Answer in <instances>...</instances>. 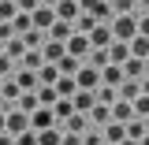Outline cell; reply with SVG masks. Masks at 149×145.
<instances>
[{
  "label": "cell",
  "mask_w": 149,
  "mask_h": 145,
  "mask_svg": "<svg viewBox=\"0 0 149 145\" xmlns=\"http://www.w3.org/2000/svg\"><path fill=\"white\" fill-rule=\"evenodd\" d=\"M112 37L116 41H130V37L138 34V15H130V11H119V15H112Z\"/></svg>",
  "instance_id": "cell-1"
},
{
  "label": "cell",
  "mask_w": 149,
  "mask_h": 145,
  "mask_svg": "<svg viewBox=\"0 0 149 145\" xmlns=\"http://www.w3.org/2000/svg\"><path fill=\"white\" fill-rule=\"evenodd\" d=\"M74 82H78V89H97V86H101V71H97L93 63H78Z\"/></svg>",
  "instance_id": "cell-2"
},
{
  "label": "cell",
  "mask_w": 149,
  "mask_h": 145,
  "mask_svg": "<svg viewBox=\"0 0 149 145\" xmlns=\"http://www.w3.org/2000/svg\"><path fill=\"white\" fill-rule=\"evenodd\" d=\"M4 127H8V134H19V130H26L30 127V112H22V108H11L4 112Z\"/></svg>",
  "instance_id": "cell-3"
},
{
  "label": "cell",
  "mask_w": 149,
  "mask_h": 145,
  "mask_svg": "<svg viewBox=\"0 0 149 145\" xmlns=\"http://www.w3.org/2000/svg\"><path fill=\"white\" fill-rule=\"evenodd\" d=\"M63 49H67V52L71 56H78V60H82V56H90V34H78V30H71V37H67V41H63Z\"/></svg>",
  "instance_id": "cell-4"
},
{
  "label": "cell",
  "mask_w": 149,
  "mask_h": 145,
  "mask_svg": "<svg viewBox=\"0 0 149 145\" xmlns=\"http://www.w3.org/2000/svg\"><path fill=\"white\" fill-rule=\"evenodd\" d=\"M19 93H22V89H19V82L11 78V74H8V78H0V101H4V112L19 101Z\"/></svg>",
  "instance_id": "cell-5"
},
{
  "label": "cell",
  "mask_w": 149,
  "mask_h": 145,
  "mask_svg": "<svg viewBox=\"0 0 149 145\" xmlns=\"http://www.w3.org/2000/svg\"><path fill=\"white\" fill-rule=\"evenodd\" d=\"M52 19H56V8H49V4H37L34 11H30V22H34L37 30H49Z\"/></svg>",
  "instance_id": "cell-6"
},
{
  "label": "cell",
  "mask_w": 149,
  "mask_h": 145,
  "mask_svg": "<svg viewBox=\"0 0 149 145\" xmlns=\"http://www.w3.org/2000/svg\"><path fill=\"white\" fill-rule=\"evenodd\" d=\"M112 41H116V37H112V26H108V22H97V26L90 30V45H93V49H108Z\"/></svg>",
  "instance_id": "cell-7"
},
{
  "label": "cell",
  "mask_w": 149,
  "mask_h": 145,
  "mask_svg": "<svg viewBox=\"0 0 149 145\" xmlns=\"http://www.w3.org/2000/svg\"><path fill=\"white\" fill-rule=\"evenodd\" d=\"M52 123H56V115H52L49 104H37V108L30 112V127L34 130H45V127H52Z\"/></svg>",
  "instance_id": "cell-8"
},
{
  "label": "cell",
  "mask_w": 149,
  "mask_h": 145,
  "mask_svg": "<svg viewBox=\"0 0 149 145\" xmlns=\"http://www.w3.org/2000/svg\"><path fill=\"white\" fill-rule=\"evenodd\" d=\"M71 104H74V112H90L93 104H97V93L93 89H74L71 93Z\"/></svg>",
  "instance_id": "cell-9"
},
{
  "label": "cell",
  "mask_w": 149,
  "mask_h": 145,
  "mask_svg": "<svg viewBox=\"0 0 149 145\" xmlns=\"http://www.w3.org/2000/svg\"><path fill=\"white\" fill-rule=\"evenodd\" d=\"M71 22H67V19H52V26H49V30H45V37H52V41H67V37H71Z\"/></svg>",
  "instance_id": "cell-10"
},
{
  "label": "cell",
  "mask_w": 149,
  "mask_h": 145,
  "mask_svg": "<svg viewBox=\"0 0 149 145\" xmlns=\"http://www.w3.org/2000/svg\"><path fill=\"white\" fill-rule=\"evenodd\" d=\"M86 115H90V127H104V123L112 119V104H101V101H97Z\"/></svg>",
  "instance_id": "cell-11"
},
{
  "label": "cell",
  "mask_w": 149,
  "mask_h": 145,
  "mask_svg": "<svg viewBox=\"0 0 149 145\" xmlns=\"http://www.w3.org/2000/svg\"><path fill=\"white\" fill-rule=\"evenodd\" d=\"M63 52H67V49H63V41H52V37H45V41H41V56H45L49 63H56Z\"/></svg>",
  "instance_id": "cell-12"
},
{
  "label": "cell",
  "mask_w": 149,
  "mask_h": 145,
  "mask_svg": "<svg viewBox=\"0 0 149 145\" xmlns=\"http://www.w3.org/2000/svg\"><path fill=\"white\" fill-rule=\"evenodd\" d=\"M119 67H123V78H142V74H146V60H138V56H127Z\"/></svg>",
  "instance_id": "cell-13"
},
{
  "label": "cell",
  "mask_w": 149,
  "mask_h": 145,
  "mask_svg": "<svg viewBox=\"0 0 149 145\" xmlns=\"http://www.w3.org/2000/svg\"><path fill=\"white\" fill-rule=\"evenodd\" d=\"M101 138L116 145V142H123V138H127V127H123L119 119H108V123H104V134H101Z\"/></svg>",
  "instance_id": "cell-14"
},
{
  "label": "cell",
  "mask_w": 149,
  "mask_h": 145,
  "mask_svg": "<svg viewBox=\"0 0 149 145\" xmlns=\"http://www.w3.org/2000/svg\"><path fill=\"white\" fill-rule=\"evenodd\" d=\"M130 115H134V104H130V101H123V97H116V101H112V119L127 123Z\"/></svg>",
  "instance_id": "cell-15"
},
{
  "label": "cell",
  "mask_w": 149,
  "mask_h": 145,
  "mask_svg": "<svg viewBox=\"0 0 149 145\" xmlns=\"http://www.w3.org/2000/svg\"><path fill=\"white\" fill-rule=\"evenodd\" d=\"M19 41H22V49H41V41H45V30L30 26V30H22V34H19Z\"/></svg>",
  "instance_id": "cell-16"
},
{
  "label": "cell",
  "mask_w": 149,
  "mask_h": 145,
  "mask_svg": "<svg viewBox=\"0 0 149 145\" xmlns=\"http://www.w3.org/2000/svg\"><path fill=\"white\" fill-rule=\"evenodd\" d=\"M127 45H130V56H138V60H149V37H146V34H134Z\"/></svg>",
  "instance_id": "cell-17"
},
{
  "label": "cell",
  "mask_w": 149,
  "mask_h": 145,
  "mask_svg": "<svg viewBox=\"0 0 149 145\" xmlns=\"http://www.w3.org/2000/svg\"><path fill=\"white\" fill-rule=\"evenodd\" d=\"M127 56H130V45H127V41H112V45H108V63H123Z\"/></svg>",
  "instance_id": "cell-18"
},
{
  "label": "cell",
  "mask_w": 149,
  "mask_h": 145,
  "mask_svg": "<svg viewBox=\"0 0 149 145\" xmlns=\"http://www.w3.org/2000/svg\"><path fill=\"white\" fill-rule=\"evenodd\" d=\"M71 112H74L71 97H56V104H52V115H56V123H63V119H67Z\"/></svg>",
  "instance_id": "cell-19"
},
{
  "label": "cell",
  "mask_w": 149,
  "mask_h": 145,
  "mask_svg": "<svg viewBox=\"0 0 149 145\" xmlns=\"http://www.w3.org/2000/svg\"><path fill=\"white\" fill-rule=\"evenodd\" d=\"M19 63H22V67H30V71H37V67L45 63V56H41V49H26V52L19 56Z\"/></svg>",
  "instance_id": "cell-20"
},
{
  "label": "cell",
  "mask_w": 149,
  "mask_h": 145,
  "mask_svg": "<svg viewBox=\"0 0 149 145\" xmlns=\"http://www.w3.org/2000/svg\"><path fill=\"white\" fill-rule=\"evenodd\" d=\"M52 86H56V93H60V97H71V93L78 89V82H74V74H60V78H56Z\"/></svg>",
  "instance_id": "cell-21"
},
{
  "label": "cell",
  "mask_w": 149,
  "mask_h": 145,
  "mask_svg": "<svg viewBox=\"0 0 149 145\" xmlns=\"http://www.w3.org/2000/svg\"><path fill=\"white\" fill-rule=\"evenodd\" d=\"M74 15H78V0H60V4H56V19L74 22Z\"/></svg>",
  "instance_id": "cell-22"
},
{
  "label": "cell",
  "mask_w": 149,
  "mask_h": 145,
  "mask_svg": "<svg viewBox=\"0 0 149 145\" xmlns=\"http://www.w3.org/2000/svg\"><path fill=\"white\" fill-rule=\"evenodd\" d=\"M78 63H82V60H78V56H71V52H63L60 60H56L60 74H74V71H78Z\"/></svg>",
  "instance_id": "cell-23"
},
{
  "label": "cell",
  "mask_w": 149,
  "mask_h": 145,
  "mask_svg": "<svg viewBox=\"0 0 149 145\" xmlns=\"http://www.w3.org/2000/svg\"><path fill=\"white\" fill-rule=\"evenodd\" d=\"M56 78H60V67H56V63H49V60H45V63L37 67V82H49V86H52Z\"/></svg>",
  "instance_id": "cell-24"
},
{
  "label": "cell",
  "mask_w": 149,
  "mask_h": 145,
  "mask_svg": "<svg viewBox=\"0 0 149 145\" xmlns=\"http://www.w3.org/2000/svg\"><path fill=\"white\" fill-rule=\"evenodd\" d=\"M116 93H119L123 101H134V97H138V78H123V82L116 86Z\"/></svg>",
  "instance_id": "cell-25"
},
{
  "label": "cell",
  "mask_w": 149,
  "mask_h": 145,
  "mask_svg": "<svg viewBox=\"0 0 149 145\" xmlns=\"http://www.w3.org/2000/svg\"><path fill=\"white\" fill-rule=\"evenodd\" d=\"M15 108L34 112V108H37V93H34V89H22V93H19V101H15Z\"/></svg>",
  "instance_id": "cell-26"
},
{
  "label": "cell",
  "mask_w": 149,
  "mask_h": 145,
  "mask_svg": "<svg viewBox=\"0 0 149 145\" xmlns=\"http://www.w3.org/2000/svg\"><path fill=\"white\" fill-rule=\"evenodd\" d=\"M34 22H30V11H15V19H11V30L15 34H22V30H30Z\"/></svg>",
  "instance_id": "cell-27"
},
{
  "label": "cell",
  "mask_w": 149,
  "mask_h": 145,
  "mask_svg": "<svg viewBox=\"0 0 149 145\" xmlns=\"http://www.w3.org/2000/svg\"><path fill=\"white\" fill-rule=\"evenodd\" d=\"M130 104H134V115H142V119H146V115H149V93H138Z\"/></svg>",
  "instance_id": "cell-28"
},
{
  "label": "cell",
  "mask_w": 149,
  "mask_h": 145,
  "mask_svg": "<svg viewBox=\"0 0 149 145\" xmlns=\"http://www.w3.org/2000/svg\"><path fill=\"white\" fill-rule=\"evenodd\" d=\"M15 145H37V130H34V127L19 130V134H15Z\"/></svg>",
  "instance_id": "cell-29"
},
{
  "label": "cell",
  "mask_w": 149,
  "mask_h": 145,
  "mask_svg": "<svg viewBox=\"0 0 149 145\" xmlns=\"http://www.w3.org/2000/svg\"><path fill=\"white\" fill-rule=\"evenodd\" d=\"M90 63L97 67V71H101V67L108 63V49H90Z\"/></svg>",
  "instance_id": "cell-30"
},
{
  "label": "cell",
  "mask_w": 149,
  "mask_h": 145,
  "mask_svg": "<svg viewBox=\"0 0 149 145\" xmlns=\"http://www.w3.org/2000/svg\"><path fill=\"white\" fill-rule=\"evenodd\" d=\"M8 74H15V60L8 52H0V78H8Z\"/></svg>",
  "instance_id": "cell-31"
},
{
  "label": "cell",
  "mask_w": 149,
  "mask_h": 145,
  "mask_svg": "<svg viewBox=\"0 0 149 145\" xmlns=\"http://www.w3.org/2000/svg\"><path fill=\"white\" fill-rule=\"evenodd\" d=\"M112 4V15H119V11H130L134 8V0H108Z\"/></svg>",
  "instance_id": "cell-32"
},
{
  "label": "cell",
  "mask_w": 149,
  "mask_h": 145,
  "mask_svg": "<svg viewBox=\"0 0 149 145\" xmlns=\"http://www.w3.org/2000/svg\"><path fill=\"white\" fill-rule=\"evenodd\" d=\"M82 145H101V134H93V130H86V134H82Z\"/></svg>",
  "instance_id": "cell-33"
},
{
  "label": "cell",
  "mask_w": 149,
  "mask_h": 145,
  "mask_svg": "<svg viewBox=\"0 0 149 145\" xmlns=\"http://www.w3.org/2000/svg\"><path fill=\"white\" fill-rule=\"evenodd\" d=\"M15 8H19V11H34L37 0H15Z\"/></svg>",
  "instance_id": "cell-34"
},
{
  "label": "cell",
  "mask_w": 149,
  "mask_h": 145,
  "mask_svg": "<svg viewBox=\"0 0 149 145\" xmlns=\"http://www.w3.org/2000/svg\"><path fill=\"white\" fill-rule=\"evenodd\" d=\"M138 34H146V37H149V15H142V19H138Z\"/></svg>",
  "instance_id": "cell-35"
},
{
  "label": "cell",
  "mask_w": 149,
  "mask_h": 145,
  "mask_svg": "<svg viewBox=\"0 0 149 145\" xmlns=\"http://www.w3.org/2000/svg\"><path fill=\"white\" fill-rule=\"evenodd\" d=\"M0 145H15V134H8V130H4V134H0Z\"/></svg>",
  "instance_id": "cell-36"
},
{
  "label": "cell",
  "mask_w": 149,
  "mask_h": 145,
  "mask_svg": "<svg viewBox=\"0 0 149 145\" xmlns=\"http://www.w3.org/2000/svg\"><path fill=\"white\" fill-rule=\"evenodd\" d=\"M116 145H138V138H123V142H116Z\"/></svg>",
  "instance_id": "cell-37"
},
{
  "label": "cell",
  "mask_w": 149,
  "mask_h": 145,
  "mask_svg": "<svg viewBox=\"0 0 149 145\" xmlns=\"http://www.w3.org/2000/svg\"><path fill=\"white\" fill-rule=\"evenodd\" d=\"M37 4H49V8H56V4H60V0H37Z\"/></svg>",
  "instance_id": "cell-38"
},
{
  "label": "cell",
  "mask_w": 149,
  "mask_h": 145,
  "mask_svg": "<svg viewBox=\"0 0 149 145\" xmlns=\"http://www.w3.org/2000/svg\"><path fill=\"white\" fill-rule=\"evenodd\" d=\"M4 130H8V127H4V108H0V134H4Z\"/></svg>",
  "instance_id": "cell-39"
},
{
  "label": "cell",
  "mask_w": 149,
  "mask_h": 145,
  "mask_svg": "<svg viewBox=\"0 0 149 145\" xmlns=\"http://www.w3.org/2000/svg\"><path fill=\"white\" fill-rule=\"evenodd\" d=\"M134 4H142V8H149V0H134Z\"/></svg>",
  "instance_id": "cell-40"
},
{
  "label": "cell",
  "mask_w": 149,
  "mask_h": 145,
  "mask_svg": "<svg viewBox=\"0 0 149 145\" xmlns=\"http://www.w3.org/2000/svg\"><path fill=\"white\" fill-rule=\"evenodd\" d=\"M146 130H149V115H146Z\"/></svg>",
  "instance_id": "cell-41"
},
{
  "label": "cell",
  "mask_w": 149,
  "mask_h": 145,
  "mask_svg": "<svg viewBox=\"0 0 149 145\" xmlns=\"http://www.w3.org/2000/svg\"><path fill=\"white\" fill-rule=\"evenodd\" d=\"M0 52H4V41H0Z\"/></svg>",
  "instance_id": "cell-42"
}]
</instances>
